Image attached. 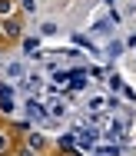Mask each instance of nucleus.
Instances as JSON below:
<instances>
[{"mask_svg":"<svg viewBox=\"0 0 136 156\" xmlns=\"http://www.w3.org/2000/svg\"><path fill=\"white\" fill-rule=\"evenodd\" d=\"M3 153H10V136L7 133H0V156Z\"/></svg>","mask_w":136,"mask_h":156,"instance_id":"10","label":"nucleus"},{"mask_svg":"<svg viewBox=\"0 0 136 156\" xmlns=\"http://www.w3.org/2000/svg\"><path fill=\"white\" fill-rule=\"evenodd\" d=\"M27 113H30L33 120H43V116H47V110H43V106L37 103V100H27Z\"/></svg>","mask_w":136,"mask_h":156,"instance_id":"4","label":"nucleus"},{"mask_svg":"<svg viewBox=\"0 0 136 156\" xmlns=\"http://www.w3.org/2000/svg\"><path fill=\"white\" fill-rule=\"evenodd\" d=\"M20 7H23L27 13H33V10H37V3H33V0H20Z\"/></svg>","mask_w":136,"mask_h":156,"instance_id":"14","label":"nucleus"},{"mask_svg":"<svg viewBox=\"0 0 136 156\" xmlns=\"http://www.w3.org/2000/svg\"><path fill=\"white\" fill-rule=\"evenodd\" d=\"M103 103H106L103 96H93V100H90V106H93V110H103Z\"/></svg>","mask_w":136,"mask_h":156,"instance_id":"15","label":"nucleus"},{"mask_svg":"<svg viewBox=\"0 0 136 156\" xmlns=\"http://www.w3.org/2000/svg\"><path fill=\"white\" fill-rule=\"evenodd\" d=\"M106 53H110V57H120V53H123V43H120V40H113V43L106 47Z\"/></svg>","mask_w":136,"mask_h":156,"instance_id":"6","label":"nucleus"},{"mask_svg":"<svg viewBox=\"0 0 136 156\" xmlns=\"http://www.w3.org/2000/svg\"><path fill=\"white\" fill-rule=\"evenodd\" d=\"M30 150H43V136H40V133H30Z\"/></svg>","mask_w":136,"mask_h":156,"instance_id":"5","label":"nucleus"},{"mask_svg":"<svg viewBox=\"0 0 136 156\" xmlns=\"http://www.w3.org/2000/svg\"><path fill=\"white\" fill-rule=\"evenodd\" d=\"M7 73H10V76H23V66H20V63H10V70H7Z\"/></svg>","mask_w":136,"mask_h":156,"instance_id":"12","label":"nucleus"},{"mask_svg":"<svg viewBox=\"0 0 136 156\" xmlns=\"http://www.w3.org/2000/svg\"><path fill=\"white\" fill-rule=\"evenodd\" d=\"M17 156H37V153H33V150H30V146H27V150H20V153H17Z\"/></svg>","mask_w":136,"mask_h":156,"instance_id":"16","label":"nucleus"},{"mask_svg":"<svg viewBox=\"0 0 136 156\" xmlns=\"http://www.w3.org/2000/svg\"><path fill=\"white\" fill-rule=\"evenodd\" d=\"M23 90H27V93H37V90H40V80H27Z\"/></svg>","mask_w":136,"mask_h":156,"instance_id":"11","label":"nucleus"},{"mask_svg":"<svg viewBox=\"0 0 136 156\" xmlns=\"http://www.w3.org/2000/svg\"><path fill=\"white\" fill-rule=\"evenodd\" d=\"M3 37H10V40H13V37H20V23H17L13 17H10V20H3Z\"/></svg>","mask_w":136,"mask_h":156,"instance_id":"3","label":"nucleus"},{"mask_svg":"<svg viewBox=\"0 0 136 156\" xmlns=\"http://www.w3.org/2000/svg\"><path fill=\"white\" fill-rule=\"evenodd\" d=\"M70 83H73V90H83L86 87V70H73L70 73Z\"/></svg>","mask_w":136,"mask_h":156,"instance_id":"2","label":"nucleus"},{"mask_svg":"<svg viewBox=\"0 0 136 156\" xmlns=\"http://www.w3.org/2000/svg\"><path fill=\"white\" fill-rule=\"evenodd\" d=\"M0 13H13V0H0Z\"/></svg>","mask_w":136,"mask_h":156,"instance_id":"13","label":"nucleus"},{"mask_svg":"<svg viewBox=\"0 0 136 156\" xmlns=\"http://www.w3.org/2000/svg\"><path fill=\"white\" fill-rule=\"evenodd\" d=\"M67 80H70V73H67V70H53V83H60V87H63Z\"/></svg>","mask_w":136,"mask_h":156,"instance_id":"8","label":"nucleus"},{"mask_svg":"<svg viewBox=\"0 0 136 156\" xmlns=\"http://www.w3.org/2000/svg\"><path fill=\"white\" fill-rule=\"evenodd\" d=\"M106 3H110V7H113V3H116V0H106Z\"/></svg>","mask_w":136,"mask_h":156,"instance_id":"18","label":"nucleus"},{"mask_svg":"<svg viewBox=\"0 0 136 156\" xmlns=\"http://www.w3.org/2000/svg\"><path fill=\"white\" fill-rule=\"evenodd\" d=\"M60 150H73V133H67V136H60Z\"/></svg>","mask_w":136,"mask_h":156,"instance_id":"9","label":"nucleus"},{"mask_svg":"<svg viewBox=\"0 0 136 156\" xmlns=\"http://www.w3.org/2000/svg\"><path fill=\"white\" fill-rule=\"evenodd\" d=\"M0 37H3V20H0Z\"/></svg>","mask_w":136,"mask_h":156,"instance_id":"17","label":"nucleus"},{"mask_svg":"<svg viewBox=\"0 0 136 156\" xmlns=\"http://www.w3.org/2000/svg\"><path fill=\"white\" fill-rule=\"evenodd\" d=\"M67 113V106L60 103V100H53V106H50V116H63Z\"/></svg>","mask_w":136,"mask_h":156,"instance_id":"7","label":"nucleus"},{"mask_svg":"<svg viewBox=\"0 0 136 156\" xmlns=\"http://www.w3.org/2000/svg\"><path fill=\"white\" fill-rule=\"evenodd\" d=\"M0 113H13V87L0 83Z\"/></svg>","mask_w":136,"mask_h":156,"instance_id":"1","label":"nucleus"}]
</instances>
